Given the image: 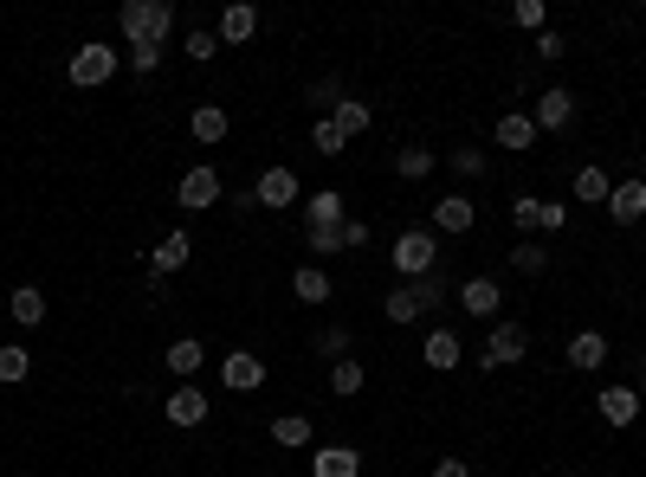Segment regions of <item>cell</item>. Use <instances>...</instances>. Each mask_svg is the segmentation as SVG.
<instances>
[{"mask_svg":"<svg viewBox=\"0 0 646 477\" xmlns=\"http://www.w3.org/2000/svg\"><path fill=\"white\" fill-rule=\"evenodd\" d=\"M162 52H168V46H130V71H137V77H149V71L162 65Z\"/></svg>","mask_w":646,"mask_h":477,"instance_id":"60d3db41","label":"cell"},{"mask_svg":"<svg viewBox=\"0 0 646 477\" xmlns=\"http://www.w3.org/2000/svg\"><path fill=\"white\" fill-rule=\"evenodd\" d=\"M220 387H233V394H259V387H266V361H259L252 348H233V355L220 361Z\"/></svg>","mask_w":646,"mask_h":477,"instance_id":"ba28073f","label":"cell"},{"mask_svg":"<svg viewBox=\"0 0 646 477\" xmlns=\"http://www.w3.org/2000/svg\"><path fill=\"white\" fill-rule=\"evenodd\" d=\"M641 387H646V355H641Z\"/></svg>","mask_w":646,"mask_h":477,"instance_id":"f6af8a7d","label":"cell"},{"mask_svg":"<svg viewBox=\"0 0 646 477\" xmlns=\"http://www.w3.org/2000/svg\"><path fill=\"white\" fill-rule=\"evenodd\" d=\"M117 33L130 46H168L175 33V0H124L117 7Z\"/></svg>","mask_w":646,"mask_h":477,"instance_id":"7a4b0ae2","label":"cell"},{"mask_svg":"<svg viewBox=\"0 0 646 477\" xmlns=\"http://www.w3.org/2000/svg\"><path fill=\"white\" fill-rule=\"evenodd\" d=\"M368 246V226L362 219H343V252H362Z\"/></svg>","mask_w":646,"mask_h":477,"instance_id":"b9f144b4","label":"cell"},{"mask_svg":"<svg viewBox=\"0 0 646 477\" xmlns=\"http://www.w3.org/2000/svg\"><path fill=\"white\" fill-rule=\"evenodd\" d=\"M459 310H466V317H479V323H498V310H504V284L498 277H466V284H459Z\"/></svg>","mask_w":646,"mask_h":477,"instance_id":"52a82bcc","label":"cell"},{"mask_svg":"<svg viewBox=\"0 0 646 477\" xmlns=\"http://www.w3.org/2000/svg\"><path fill=\"white\" fill-rule=\"evenodd\" d=\"M343 97H350V91H343V77H324V84H310V104H317V117H330Z\"/></svg>","mask_w":646,"mask_h":477,"instance_id":"d590c367","label":"cell"},{"mask_svg":"<svg viewBox=\"0 0 646 477\" xmlns=\"http://www.w3.org/2000/svg\"><path fill=\"white\" fill-rule=\"evenodd\" d=\"M608 219H614V226L646 219V181H614V194H608Z\"/></svg>","mask_w":646,"mask_h":477,"instance_id":"ac0fdd59","label":"cell"},{"mask_svg":"<svg viewBox=\"0 0 646 477\" xmlns=\"http://www.w3.org/2000/svg\"><path fill=\"white\" fill-rule=\"evenodd\" d=\"M510 20H517L524 33H543V20H550V13H543V0H517V7H510Z\"/></svg>","mask_w":646,"mask_h":477,"instance_id":"74e56055","label":"cell"},{"mask_svg":"<svg viewBox=\"0 0 646 477\" xmlns=\"http://www.w3.org/2000/svg\"><path fill=\"white\" fill-rule=\"evenodd\" d=\"M524 355H530V330H524V323H510V317H498V323L485 330L479 368H510V361H524Z\"/></svg>","mask_w":646,"mask_h":477,"instance_id":"5b68a950","label":"cell"},{"mask_svg":"<svg viewBox=\"0 0 646 477\" xmlns=\"http://www.w3.org/2000/svg\"><path fill=\"white\" fill-rule=\"evenodd\" d=\"M421 361H427L433 374H453V368L466 361V342H459V330H427V348H421Z\"/></svg>","mask_w":646,"mask_h":477,"instance_id":"5bb4252c","label":"cell"},{"mask_svg":"<svg viewBox=\"0 0 646 477\" xmlns=\"http://www.w3.org/2000/svg\"><path fill=\"white\" fill-rule=\"evenodd\" d=\"M608 361V336L601 330H582V336H569V368L575 374H595Z\"/></svg>","mask_w":646,"mask_h":477,"instance_id":"44dd1931","label":"cell"},{"mask_svg":"<svg viewBox=\"0 0 646 477\" xmlns=\"http://www.w3.org/2000/svg\"><path fill=\"white\" fill-rule=\"evenodd\" d=\"M395 272H401V284L439 272V232H433V226H408V232L395 239Z\"/></svg>","mask_w":646,"mask_h":477,"instance_id":"3957f363","label":"cell"},{"mask_svg":"<svg viewBox=\"0 0 646 477\" xmlns=\"http://www.w3.org/2000/svg\"><path fill=\"white\" fill-rule=\"evenodd\" d=\"M608 194H614V181H608L601 168H575V201H588V206H608Z\"/></svg>","mask_w":646,"mask_h":477,"instance_id":"f1b7e54d","label":"cell"},{"mask_svg":"<svg viewBox=\"0 0 646 477\" xmlns=\"http://www.w3.org/2000/svg\"><path fill=\"white\" fill-rule=\"evenodd\" d=\"M181 52H188L195 65H214V59H220V33H214V26H195V33L181 39Z\"/></svg>","mask_w":646,"mask_h":477,"instance_id":"4dcf8cb0","label":"cell"},{"mask_svg":"<svg viewBox=\"0 0 646 477\" xmlns=\"http://www.w3.org/2000/svg\"><path fill=\"white\" fill-rule=\"evenodd\" d=\"M7 317H13L20 330H39V323H46V290H33V284H20V290L7 297Z\"/></svg>","mask_w":646,"mask_h":477,"instance_id":"7402d4cb","label":"cell"},{"mask_svg":"<svg viewBox=\"0 0 646 477\" xmlns=\"http://www.w3.org/2000/svg\"><path fill=\"white\" fill-rule=\"evenodd\" d=\"M362 381H368V368H362V361H330V394H337V401H356Z\"/></svg>","mask_w":646,"mask_h":477,"instance_id":"83f0119b","label":"cell"},{"mask_svg":"<svg viewBox=\"0 0 646 477\" xmlns=\"http://www.w3.org/2000/svg\"><path fill=\"white\" fill-rule=\"evenodd\" d=\"M427 477H472V465H466V458H439Z\"/></svg>","mask_w":646,"mask_h":477,"instance_id":"ee69618b","label":"cell"},{"mask_svg":"<svg viewBox=\"0 0 646 477\" xmlns=\"http://www.w3.org/2000/svg\"><path fill=\"white\" fill-rule=\"evenodd\" d=\"M162 413H168V426H175V432H195V426L208 419V394H201V387H175Z\"/></svg>","mask_w":646,"mask_h":477,"instance_id":"2e32d148","label":"cell"},{"mask_svg":"<svg viewBox=\"0 0 646 477\" xmlns=\"http://www.w3.org/2000/svg\"><path fill=\"white\" fill-rule=\"evenodd\" d=\"M530 123H537V136H543V130H550V136H556V130H569V123H575V91H563V84H550V91L537 97V110H530Z\"/></svg>","mask_w":646,"mask_h":477,"instance_id":"9c48e42d","label":"cell"},{"mask_svg":"<svg viewBox=\"0 0 646 477\" xmlns=\"http://www.w3.org/2000/svg\"><path fill=\"white\" fill-rule=\"evenodd\" d=\"M317 355H324V361H350V330H343V323H324V330H317Z\"/></svg>","mask_w":646,"mask_h":477,"instance_id":"836d02e7","label":"cell"},{"mask_svg":"<svg viewBox=\"0 0 646 477\" xmlns=\"http://www.w3.org/2000/svg\"><path fill=\"white\" fill-rule=\"evenodd\" d=\"M201 368H208V348H201V342H195V336L168 342V374H175V381H195Z\"/></svg>","mask_w":646,"mask_h":477,"instance_id":"603a6c76","label":"cell"},{"mask_svg":"<svg viewBox=\"0 0 646 477\" xmlns=\"http://www.w3.org/2000/svg\"><path fill=\"white\" fill-rule=\"evenodd\" d=\"M569 477H588V472H569Z\"/></svg>","mask_w":646,"mask_h":477,"instance_id":"bcb514c9","label":"cell"},{"mask_svg":"<svg viewBox=\"0 0 646 477\" xmlns=\"http://www.w3.org/2000/svg\"><path fill=\"white\" fill-rule=\"evenodd\" d=\"M252 33H259V7H252V0L220 7V46H246Z\"/></svg>","mask_w":646,"mask_h":477,"instance_id":"9a60e30c","label":"cell"},{"mask_svg":"<svg viewBox=\"0 0 646 477\" xmlns=\"http://www.w3.org/2000/svg\"><path fill=\"white\" fill-rule=\"evenodd\" d=\"M272 445L304 452V445H310V419H304V413H279V419H272Z\"/></svg>","mask_w":646,"mask_h":477,"instance_id":"4316f807","label":"cell"},{"mask_svg":"<svg viewBox=\"0 0 646 477\" xmlns=\"http://www.w3.org/2000/svg\"><path fill=\"white\" fill-rule=\"evenodd\" d=\"M175 206H188V213H214L220 206V168L195 162V168L181 175V188H175Z\"/></svg>","mask_w":646,"mask_h":477,"instance_id":"8992f818","label":"cell"},{"mask_svg":"<svg viewBox=\"0 0 646 477\" xmlns=\"http://www.w3.org/2000/svg\"><path fill=\"white\" fill-rule=\"evenodd\" d=\"M310 477H362L356 445H317L310 452Z\"/></svg>","mask_w":646,"mask_h":477,"instance_id":"e0dca14e","label":"cell"},{"mask_svg":"<svg viewBox=\"0 0 646 477\" xmlns=\"http://www.w3.org/2000/svg\"><path fill=\"white\" fill-rule=\"evenodd\" d=\"M188 259H195V239H188V232L175 226L168 239H155V252H149V272H155V277H175L181 265H188Z\"/></svg>","mask_w":646,"mask_h":477,"instance_id":"4fadbf2b","label":"cell"},{"mask_svg":"<svg viewBox=\"0 0 646 477\" xmlns=\"http://www.w3.org/2000/svg\"><path fill=\"white\" fill-rule=\"evenodd\" d=\"M226 130H233V117H226L220 104H195V117H188V136H195V142H208V148H214V142H226Z\"/></svg>","mask_w":646,"mask_h":477,"instance_id":"ffe728a7","label":"cell"},{"mask_svg":"<svg viewBox=\"0 0 646 477\" xmlns=\"http://www.w3.org/2000/svg\"><path fill=\"white\" fill-rule=\"evenodd\" d=\"M433 162H439V155L414 142V148H401V155H395V175H401V181H427V175H433Z\"/></svg>","mask_w":646,"mask_h":477,"instance_id":"f546056e","label":"cell"},{"mask_svg":"<svg viewBox=\"0 0 646 477\" xmlns=\"http://www.w3.org/2000/svg\"><path fill=\"white\" fill-rule=\"evenodd\" d=\"M492 136H498V148H530V142H537V123H530V110H504Z\"/></svg>","mask_w":646,"mask_h":477,"instance_id":"484cf974","label":"cell"},{"mask_svg":"<svg viewBox=\"0 0 646 477\" xmlns=\"http://www.w3.org/2000/svg\"><path fill=\"white\" fill-rule=\"evenodd\" d=\"M453 175H459V181H479V175H485V155H479V148H453Z\"/></svg>","mask_w":646,"mask_h":477,"instance_id":"f35d334b","label":"cell"},{"mask_svg":"<svg viewBox=\"0 0 646 477\" xmlns=\"http://www.w3.org/2000/svg\"><path fill=\"white\" fill-rule=\"evenodd\" d=\"M595 413H601L614 432H627V426L641 419V387H601V394H595Z\"/></svg>","mask_w":646,"mask_h":477,"instance_id":"30bf717a","label":"cell"},{"mask_svg":"<svg viewBox=\"0 0 646 477\" xmlns=\"http://www.w3.org/2000/svg\"><path fill=\"white\" fill-rule=\"evenodd\" d=\"M510 265H517L524 277H543V272H550V246H537V239H524V246L510 252Z\"/></svg>","mask_w":646,"mask_h":477,"instance_id":"d6a6232c","label":"cell"},{"mask_svg":"<svg viewBox=\"0 0 646 477\" xmlns=\"http://www.w3.org/2000/svg\"><path fill=\"white\" fill-rule=\"evenodd\" d=\"M26 374H33V355H26L20 342H7V348H0V381H7V387H20Z\"/></svg>","mask_w":646,"mask_h":477,"instance_id":"1f68e13d","label":"cell"},{"mask_svg":"<svg viewBox=\"0 0 646 477\" xmlns=\"http://www.w3.org/2000/svg\"><path fill=\"white\" fill-rule=\"evenodd\" d=\"M310 142H317V155H343V148H350V136H343L330 117H317V123H310Z\"/></svg>","mask_w":646,"mask_h":477,"instance_id":"e575fe53","label":"cell"},{"mask_svg":"<svg viewBox=\"0 0 646 477\" xmlns=\"http://www.w3.org/2000/svg\"><path fill=\"white\" fill-rule=\"evenodd\" d=\"M479 226V213L466 194H446V201H433V232H472Z\"/></svg>","mask_w":646,"mask_h":477,"instance_id":"d6986e66","label":"cell"},{"mask_svg":"<svg viewBox=\"0 0 646 477\" xmlns=\"http://www.w3.org/2000/svg\"><path fill=\"white\" fill-rule=\"evenodd\" d=\"M569 46H563V33H537V59H563Z\"/></svg>","mask_w":646,"mask_h":477,"instance_id":"7bdbcfd3","label":"cell"},{"mask_svg":"<svg viewBox=\"0 0 646 477\" xmlns=\"http://www.w3.org/2000/svg\"><path fill=\"white\" fill-rule=\"evenodd\" d=\"M291 290H297V303H330L337 284H330L324 265H297V272H291Z\"/></svg>","mask_w":646,"mask_h":477,"instance_id":"cb8c5ba5","label":"cell"},{"mask_svg":"<svg viewBox=\"0 0 646 477\" xmlns=\"http://www.w3.org/2000/svg\"><path fill=\"white\" fill-rule=\"evenodd\" d=\"M537 194H517V201H510V226H517V232H524V239H530V232H537Z\"/></svg>","mask_w":646,"mask_h":477,"instance_id":"8d00e7d4","label":"cell"},{"mask_svg":"<svg viewBox=\"0 0 646 477\" xmlns=\"http://www.w3.org/2000/svg\"><path fill=\"white\" fill-rule=\"evenodd\" d=\"M297 194H304V188H297V175H291V168H266V175L252 181V201L272 206V213H279V206H297Z\"/></svg>","mask_w":646,"mask_h":477,"instance_id":"8fae6325","label":"cell"},{"mask_svg":"<svg viewBox=\"0 0 646 477\" xmlns=\"http://www.w3.org/2000/svg\"><path fill=\"white\" fill-rule=\"evenodd\" d=\"M563 226H569V206H563V201L537 206V232H563Z\"/></svg>","mask_w":646,"mask_h":477,"instance_id":"ab89813d","label":"cell"},{"mask_svg":"<svg viewBox=\"0 0 646 477\" xmlns=\"http://www.w3.org/2000/svg\"><path fill=\"white\" fill-rule=\"evenodd\" d=\"M350 219V201L337 194V188H317L310 201H304V232H324V226H343Z\"/></svg>","mask_w":646,"mask_h":477,"instance_id":"7c38bea8","label":"cell"},{"mask_svg":"<svg viewBox=\"0 0 646 477\" xmlns=\"http://www.w3.org/2000/svg\"><path fill=\"white\" fill-rule=\"evenodd\" d=\"M110 77H117V46H104V39L78 46L72 59H66V84H72V91H97V84H110Z\"/></svg>","mask_w":646,"mask_h":477,"instance_id":"277c9868","label":"cell"},{"mask_svg":"<svg viewBox=\"0 0 646 477\" xmlns=\"http://www.w3.org/2000/svg\"><path fill=\"white\" fill-rule=\"evenodd\" d=\"M446 290H453V284H446V272H427V277H414V284H395V290L381 297V317L408 330V323H421L427 310H439V303H446Z\"/></svg>","mask_w":646,"mask_h":477,"instance_id":"6da1fadb","label":"cell"},{"mask_svg":"<svg viewBox=\"0 0 646 477\" xmlns=\"http://www.w3.org/2000/svg\"><path fill=\"white\" fill-rule=\"evenodd\" d=\"M330 123H337V130H343V136L356 142V136H368V130H375V110H368V104H362V97H343V104H337V110H330Z\"/></svg>","mask_w":646,"mask_h":477,"instance_id":"d4e9b609","label":"cell"}]
</instances>
